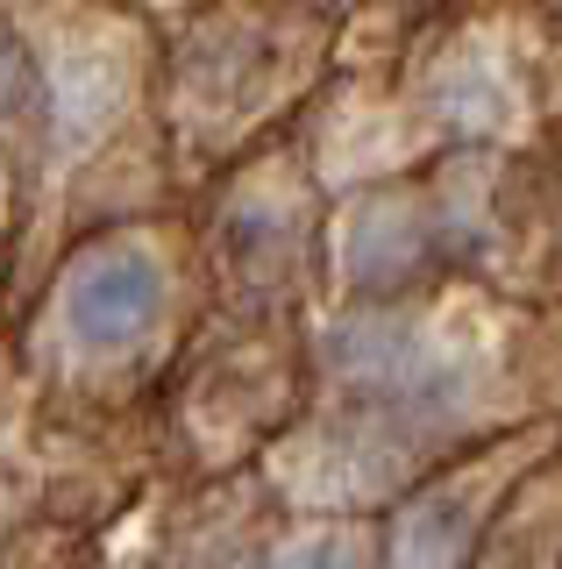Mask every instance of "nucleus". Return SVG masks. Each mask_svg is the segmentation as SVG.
<instances>
[{
    "mask_svg": "<svg viewBox=\"0 0 562 569\" xmlns=\"http://www.w3.org/2000/svg\"><path fill=\"white\" fill-rule=\"evenodd\" d=\"M22 86H29V64H22V43H14V29L0 22V114H8L14 100H22Z\"/></svg>",
    "mask_w": 562,
    "mask_h": 569,
    "instance_id": "nucleus-4",
    "label": "nucleus"
},
{
    "mask_svg": "<svg viewBox=\"0 0 562 569\" xmlns=\"http://www.w3.org/2000/svg\"><path fill=\"white\" fill-rule=\"evenodd\" d=\"M470 506L463 491H428L407 506V520L392 533V569H463V548H470Z\"/></svg>",
    "mask_w": 562,
    "mask_h": 569,
    "instance_id": "nucleus-2",
    "label": "nucleus"
},
{
    "mask_svg": "<svg viewBox=\"0 0 562 569\" xmlns=\"http://www.w3.org/2000/svg\"><path fill=\"white\" fill-rule=\"evenodd\" d=\"M157 313H164V271L150 249H100L93 263H79L72 292H64V320L86 349L143 342Z\"/></svg>",
    "mask_w": 562,
    "mask_h": 569,
    "instance_id": "nucleus-1",
    "label": "nucleus"
},
{
    "mask_svg": "<svg viewBox=\"0 0 562 569\" xmlns=\"http://www.w3.org/2000/svg\"><path fill=\"white\" fill-rule=\"evenodd\" d=\"M278 569H363L357 562V541L349 533H307V541H292Z\"/></svg>",
    "mask_w": 562,
    "mask_h": 569,
    "instance_id": "nucleus-3",
    "label": "nucleus"
}]
</instances>
